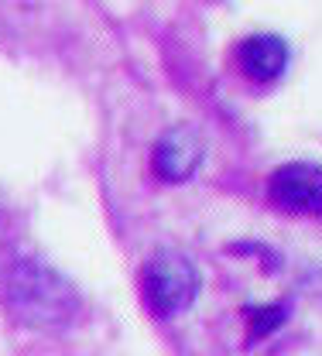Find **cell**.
<instances>
[{
  "instance_id": "obj_1",
  "label": "cell",
  "mask_w": 322,
  "mask_h": 356,
  "mask_svg": "<svg viewBox=\"0 0 322 356\" xmlns=\"http://www.w3.org/2000/svg\"><path fill=\"white\" fill-rule=\"evenodd\" d=\"M0 295L10 318L28 329H58L79 312L76 288L55 267L31 257H21L3 270Z\"/></svg>"
},
{
  "instance_id": "obj_2",
  "label": "cell",
  "mask_w": 322,
  "mask_h": 356,
  "mask_svg": "<svg viewBox=\"0 0 322 356\" xmlns=\"http://www.w3.org/2000/svg\"><path fill=\"white\" fill-rule=\"evenodd\" d=\"M199 288H202V281H199L195 264L172 247L154 250L140 270L144 305L151 309L154 318H175V315L188 312L199 298Z\"/></svg>"
},
{
  "instance_id": "obj_3",
  "label": "cell",
  "mask_w": 322,
  "mask_h": 356,
  "mask_svg": "<svg viewBox=\"0 0 322 356\" xmlns=\"http://www.w3.org/2000/svg\"><path fill=\"white\" fill-rule=\"evenodd\" d=\"M268 195L284 213L322 216V165L288 161V165L275 168V175L268 181Z\"/></svg>"
},
{
  "instance_id": "obj_4",
  "label": "cell",
  "mask_w": 322,
  "mask_h": 356,
  "mask_svg": "<svg viewBox=\"0 0 322 356\" xmlns=\"http://www.w3.org/2000/svg\"><path fill=\"white\" fill-rule=\"evenodd\" d=\"M206 158V140L202 134L195 131L192 124H175L154 140V151H151V168L154 175L168 185H182L199 172Z\"/></svg>"
},
{
  "instance_id": "obj_5",
  "label": "cell",
  "mask_w": 322,
  "mask_h": 356,
  "mask_svg": "<svg viewBox=\"0 0 322 356\" xmlns=\"http://www.w3.org/2000/svg\"><path fill=\"white\" fill-rule=\"evenodd\" d=\"M288 42L281 35H250L236 44V65L250 83H275L288 69Z\"/></svg>"
},
{
  "instance_id": "obj_6",
  "label": "cell",
  "mask_w": 322,
  "mask_h": 356,
  "mask_svg": "<svg viewBox=\"0 0 322 356\" xmlns=\"http://www.w3.org/2000/svg\"><path fill=\"white\" fill-rule=\"evenodd\" d=\"M288 312H291L288 302H271V305H250V309H243V318H247V343L257 346V343H264L268 336H275L277 329L288 322Z\"/></svg>"
}]
</instances>
